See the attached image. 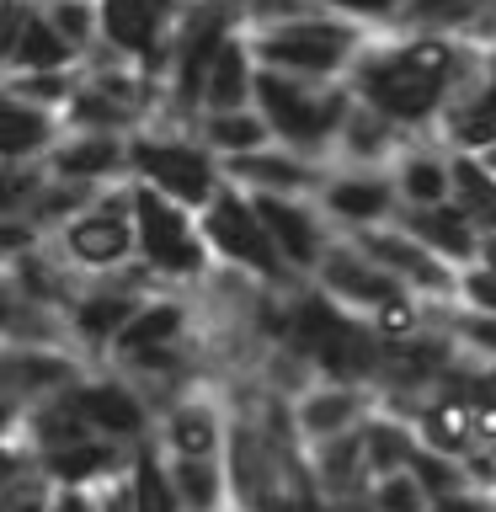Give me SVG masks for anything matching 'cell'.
<instances>
[{
    "label": "cell",
    "mask_w": 496,
    "mask_h": 512,
    "mask_svg": "<svg viewBox=\"0 0 496 512\" xmlns=\"http://www.w3.org/2000/svg\"><path fill=\"white\" fill-rule=\"evenodd\" d=\"M128 160H134V182H150L187 208H203L224 187V160L203 144L198 118H182L171 107L128 139Z\"/></svg>",
    "instance_id": "cell-1"
},
{
    "label": "cell",
    "mask_w": 496,
    "mask_h": 512,
    "mask_svg": "<svg viewBox=\"0 0 496 512\" xmlns=\"http://www.w3.org/2000/svg\"><path fill=\"white\" fill-rule=\"evenodd\" d=\"M54 502H59V486L43 470L16 475V480H6V491H0V512H54Z\"/></svg>",
    "instance_id": "cell-33"
},
{
    "label": "cell",
    "mask_w": 496,
    "mask_h": 512,
    "mask_svg": "<svg viewBox=\"0 0 496 512\" xmlns=\"http://www.w3.org/2000/svg\"><path fill=\"white\" fill-rule=\"evenodd\" d=\"M48 246H54L64 262L80 272V278H112V272H128L139 262L134 176L102 187L75 219H64L59 230L48 235Z\"/></svg>",
    "instance_id": "cell-5"
},
{
    "label": "cell",
    "mask_w": 496,
    "mask_h": 512,
    "mask_svg": "<svg viewBox=\"0 0 496 512\" xmlns=\"http://www.w3.org/2000/svg\"><path fill=\"white\" fill-rule=\"evenodd\" d=\"M198 134H203V144H208V150H214L219 160L251 155V150H262V144L278 139V134H272V123H267V112L256 107V102L198 112Z\"/></svg>",
    "instance_id": "cell-26"
},
{
    "label": "cell",
    "mask_w": 496,
    "mask_h": 512,
    "mask_svg": "<svg viewBox=\"0 0 496 512\" xmlns=\"http://www.w3.org/2000/svg\"><path fill=\"white\" fill-rule=\"evenodd\" d=\"M454 304L470 315H496V267H486V262L459 267V299Z\"/></svg>",
    "instance_id": "cell-34"
},
{
    "label": "cell",
    "mask_w": 496,
    "mask_h": 512,
    "mask_svg": "<svg viewBox=\"0 0 496 512\" xmlns=\"http://www.w3.org/2000/svg\"><path fill=\"white\" fill-rule=\"evenodd\" d=\"M235 6H240V22L256 32V27H272V22H288V16L315 11V0H235Z\"/></svg>",
    "instance_id": "cell-35"
},
{
    "label": "cell",
    "mask_w": 496,
    "mask_h": 512,
    "mask_svg": "<svg viewBox=\"0 0 496 512\" xmlns=\"http://www.w3.org/2000/svg\"><path fill=\"white\" fill-rule=\"evenodd\" d=\"M198 214H203L208 246H214V262L240 267V272H251V278H262V283H272V288H299V283H310V278H299V272L288 267V256L278 251V240H272L262 208H256V198H251L240 182H230V176H224V187L198 208Z\"/></svg>",
    "instance_id": "cell-6"
},
{
    "label": "cell",
    "mask_w": 496,
    "mask_h": 512,
    "mask_svg": "<svg viewBox=\"0 0 496 512\" xmlns=\"http://www.w3.org/2000/svg\"><path fill=\"white\" fill-rule=\"evenodd\" d=\"M134 496H139V512H187L182 496H176L166 448H160L155 438H144L134 448Z\"/></svg>",
    "instance_id": "cell-29"
},
{
    "label": "cell",
    "mask_w": 496,
    "mask_h": 512,
    "mask_svg": "<svg viewBox=\"0 0 496 512\" xmlns=\"http://www.w3.org/2000/svg\"><path fill=\"white\" fill-rule=\"evenodd\" d=\"M310 283H320L336 304H347L352 315H368V320H374L390 299L411 294V288L400 283L395 272L384 267L358 235H336V240H331V251L320 256V267H315V278H310Z\"/></svg>",
    "instance_id": "cell-8"
},
{
    "label": "cell",
    "mask_w": 496,
    "mask_h": 512,
    "mask_svg": "<svg viewBox=\"0 0 496 512\" xmlns=\"http://www.w3.org/2000/svg\"><path fill=\"white\" fill-rule=\"evenodd\" d=\"M326 171H331V160H315V155H304L283 139H272L251 155L224 160V176H230V182H240L246 192H283V198H315L320 182H326Z\"/></svg>",
    "instance_id": "cell-15"
},
{
    "label": "cell",
    "mask_w": 496,
    "mask_h": 512,
    "mask_svg": "<svg viewBox=\"0 0 496 512\" xmlns=\"http://www.w3.org/2000/svg\"><path fill=\"white\" fill-rule=\"evenodd\" d=\"M347 86L358 91L363 102H374L379 112H390V118L400 128H411V134H438V123L448 112V96H454V86H443V80H427V75L406 70V64L390 54L384 32H374L368 48L352 59Z\"/></svg>",
    "instance_id": "cell-7"
},
{
    "label": "cell",
    "mask_w": 496,
    "mask_h": 512,
    "mask_svg": "<svg viewBox=\"0 0 496 512\" xmlns=\"http://www.w3.org/2000/svg\"><path fill=\"white\" fill-rule=\"evenodd\" d=\"M251 32V27H246ZM374 27L352 22V16H336L326 6L288 16V22L256 27L251 48L267 70H288V75H310V80H347L352 59L368 48Z\"/></svg>",
    "instance_id": "cell-2"
},
{
    "label": "cell",
    "mask_w": 496,
    "mask_h": 512,
    "mask_svg": "<svg viewBox=\"0 0 496 512\" xmlns=\"http://www.w3.org/2000/svg\"><path fill=\"white\" fill-rule=\"evenodd\" d=\"M134 224H139V267H150L160 288H198L214 272V246L203 235V214L166 198L150 182H134Z\"/></svg>",
    "instance_id": "cell-4"
},
{
    "label": "cell",
    "mask_w": 496,
    "mask_h": 512,
    "mask_svg": "<svg viewBox=\"0 0 496 512\" xmlns=\"http://www.w3.org/2000/svg\"><path fill=\"white\" fill-rule=\"evenodd\" d=\"M336 16H352V22L374 27V32H390V27H406L411 16V0H315Z\"/></svg>",
    "instance_id": "cell-32"
},
{
    "label": "cell",
    "mask_w": 496,
    "mask_h": 512,
    "mask_svg": "<svg viewBox=\"0 0 496 512\" xmlns=\"http://www.w3.org/2000/svg\"><path fill=\"white\" fill-rule=\"evenodd\" d=\"M480 262L496 267V230H486V240H480Z\"/></svg>",
    "instance_id": "cell-38"
},
{
    "label": "cell",
    "mask_w": 496,
    "mask_h": 512,
    "mask_svg": "<svg viewBox=\"0 0 496 512\" xmlns=\"http://www.w3.org/2000/svg\"><path fill=\"white\" fill-rule=\"evenodd\" d=\"M134 464V448L118 443V438H80L70 448H48V454H38V470L54 480V486H70V491H91L102 486L107 475H118Z\"/></svg>",
    "instance_id": "cell-22"
},
{
    "label": "cell",
    "mask_w": 496,
    "mask_h": 512,
    "mask_svg": "<svg viewBox=\"0 0 496 512\" xmlns=\"http://www.w3.org/2000/svg\"><path fill=\"white\" fill-rule=\"evenodd\" d=\"M251 198H256V208H262L278 251L288 256V267H294L299 278H315L320 256L331 251L336 235H342L331 224V214L320 208V198H283V192H251Z\"/></svg>",
    "instance_id": "cell-14"
},
{
    "label": "cell",
    "mask_w": 496,
    "mask_h": 512,
    "mask_svg": "<svg viewBox=\"0 0 496 512\" xmlns=\"http://www.w3.org/2000/svg\"><path fill=\"white\" fill-rule=\"evenodd\" d=\"M400 224H406L411 235H422L427 246L438 251V256H448L454 267L480 262V240H486V230H480V219L459 198L422 203V208H400Z\"/></svg>",
    "instance_id": "cell-20"
},
{
    "label": "cell",
    "mask_w": 496,
    "mask_h": 512,
    "mask_svg": "<svg viewBox=\"0 0 496 512\" xmlns=\"http://www.w3.org/2000/svg\"><path fill=\"white\" fill-rule=\"evenodd\" d=\"M64 112L22 102V96H6V123H0V160L6 166H22V160H48V150L64 139Z\"/></svg>",
    "instance_id": "cell-24"
},
{
    "label": "cell",
    "mask_w": 496,
    "mask_h": 512,
    "mask_svg": "<svg viewBox=\"0 0 496 512\" xmlns=\"http://www.w3.org/2000/svg\"><path fill=\"white\" fill-rule=\"evenodd\" d=\"M304 459H310V475H315L320 496H326V507L352 502V496H368V486H374V464H368L363 427L336 432V438H320V443H304Z\"/></svg>",
    "instance_id": "cell-19"
},
{
    "label": "cell",
    "mask_w": 496,
    "mask_h": 512,
    "mask_svg": "<svg viewBox=\"0 0 496 512\" xmlns=\"http://www.w3.org/2000/svg\"><path fill=\"white\" fill-rule=\"evenodd\" d=\"M379 411V390L374 384H347V379H315L310 390L294 395V422L304 443L336 438V432L363 427Z\"/></svg>",
    "instance_id": "cell-16"
},
{
    "label": "cell",
    "mask_w": 496,
    "mask_h": 512,
    "mask_svg": "<svg viewBox=\"0 0 496 512\" xmlns=\"http://www.w3.org/2000/svg\"><path fill=\"white\" fill-rule=\"evenodd\" d=\"M38 6L48 11V22H54L80 54H91V48L102 43V0H38Z\"/></svg>",
    "instance_id": "cell-30"
},
{
    "label": "cell",
    "mask_w": 496,
    "mask_h": 512,
    "mask_svg": "<svg viewBox=\"0 0 496 512\" xmlns=\"http://www.w3.org/2000/svg\"><path fill=\"white\" fill-rule=\"evenodd\" d=\"M128 139H134V134H107V128H64V139L48 150V171L70 176V182H86V187L128 182V176H134Z\"/></svg>",
    "instance_id": "cell-17"
},
{
    "label": "cell",
    "mask_w": 496,
    "mask_h": 512,
    "mask_svg": "<svg viewBox=\"0 0 496 512\" xmlns=\"http://www.w3.org/2000/svg\"><path fill=\"white\" fill-rule=\"evenodd\" d=\"M256 75H262V59H256V48H251V32H246V27H235L230 38L219 43L214 64H208V80H203V112L256 102Z\"/></svg>",
    "instance_id": "cell-23"
},
{
    "label": "cell",
    "mask_w": 496,
    "mask_h": 512,
    "mask_svg": "<svg viewBox=\"0 0 496 512\" xmlns=\"http://www.w3.org/2000/svg\"><path fill=\"white\" fill-rule=\"evenodd\" d=\"M230 432H235V406L230 395L219 390V379H203L192 384L187 395H176L166 411L155 416V443L166 454H224L230 448Z\"/></svg>",
    "instance_id": "cell-10"
},
{
    "label": "cell",
    "mask_w": 496,
    "mask_h": 512,
    "mask_svg": "<svg viewBox=\"0 0 496 512\" xmlns=\"http://www.w3.org/2000/svg\"><path fill=\"white\" fill-rule=\"evenodd\" d=\"M80 80H86V64H64V70H6L0 91H6V96H22V102H38V107L64 112V107L75 102Z\"/></svg>",
    "instance_id": "cell-28"
},
{
    "label": "cell",
    "mask_w": 496,
    "mask_h": 512,
    "mask_svg": "<svg viewBox=\"0 0 496 512\" xmlns=\"http://www.w3.org/2000/svg\"><path fill=\"white\" fill-rule=\"evenodd\" d=\"M411 139V128H400L390 112H379L374 102H352L347 118H342V134H336V166H390L400 155V144Z\"/></svg>",
    "instance_id": "cell-21"
},
{
    "label": "cell",
    "mask_w": 496,
    "mask_h": 512,
    "mask_svg": "<svg viewBox=\"0 0 496 512\" xmlns=\"http://www.w3.org/2000/svg\"><path fill=\"white\" fill-rule=\"evenodd\" d=\"M368 502L384 507V512H432V491L422 486L416 470H390L368 486Z\"/></svg>",
    "instance_id": "cell-31"
},
{
    "label": "cell",
    "mask_w": 496,
    "mask_h": 512,
    "mask_svg": "<svg viewBox=\"0 0 496 512\" xmlns=\"http://www.w3.org/2000/svg\"><path fill=\"white\" fill-rule=\"evenodd\" d=\"M326 512H384V507H374L368 496H352V502H331Z\"/></svg>",
    "instance_id": "cell-37"
},
{
    "label": "cell",
    "mask_w": 496,
    "mask_h": 512,
    "mask_svg": "<svg viewBox=\"0 0 496 512\" xmlns=\"http://www.w3.org/2000/svg\"><path fill=\"white\" fill-rule=\"evenodd\" d=\"M0 64H6V70H64V64H86V54H80V48L64 38L54 22H48L43 6H32L22 38L0 54Z\"/></svg>",
    "instance_id": "cell-27"
},
{
    "label": "cell",
    "mask_w": 496,
    "mask_h": 512,
    "mask_svg": "<svg viewBox=\"0 0 496 512\" xmlns=\"http://www.w3.org/2000/svg\"><path fill=\"white\" fill-rule=\"evenodd\" d=\"M96 358H86L70 342H6V368H0V390H6V422H16L27 406H38L43 395H59L86 374Z\"/></svg>",
    "instance_id": "cell-11"
},
{
    "label": "cell",
    "mask_w": 496,
    "mask_h": 512,
    "mask_svg": "<svg viewBox=\"0 0 496 512\" xmlns=\"http://www.w3.org/2000/svg\"><path fill=\"white\" fill-rule=\"evenodd\" d=\"M432 512H496V491L486 486H459V491H448L432 502Z\"/></svg>",
    "instance_id": "cell-36"
},
{
    "label": "cell",
    "mask_w": 496,
    "mask_h": 512,
    "mask_svg": "<svg viewBox=\"0 0 496 512\" xmlns=\"http://www.w3.org/2000/svg\"><path fill=\"white\" fill-rule=\"evenodd\" d=\"M358 240L395 272L400 283L411 288L416 299H427V304H454V299H459V267L448 262V256L432 251L422 235H411L400 219L374 224V230H363Z\"/></svg>",
    "instance_id": "cell-13"
},
{
    "label": "cell",
    "mask_w": 496,
    "mask_h": 512,
    "mask_svg": "<svg viewBox=\"0 0 496 512\" xmlns=\"http://www.w3.org/2000/svg\"><path fill=\"white\" fill-rule=\"evenodd\" d=\"M390 176H395V192L406 208L448 203L454 198V150L438 134H411L400 144V155L390 160Z\"/></svg>",
    "instance_id": "cell-18"
},
{
    "label": "cell",
    "mask_w": 496,
    "mask_h": 512,
    "mask_svg": "<svg viewBox=\"0 0 496 512\" xmlns=\"http://www.w3.org/2000/svg\"><path fill=\"white\" fill-rule=\"evenodd\" d=\"M352 102H358V91L347 80H310V75L267 70V64L256 75V107L267 112L272 134L315 160L336 155V134H342V118Z\"/></svg>",
    "instance_id": "cell-3"
},
{
    "label": "cell",
    "mask_w": 496,
    "mask_h": 512,
    "mask_svg": "<svg viewBox=\"0 0 496 512\" xmlns=\"http://www.w3.org/2000/svg\"><path fill=\"white\" fill-rule=\"evenodd\" d=\"M320 208L331 214V224L342 235H363V230H374V224H390L400 219V192H395V176L390 166H336L331 160V171H326V182H320Z\"/></svg>",
    "instance_id": "cell-12"
},
{
    "label": "cell",
    "mask_w": 496,
    "mask_h": 512,
    "mask_svg": "<svg viewBox=\"0 0 496 512\" xmlns=\"http://www.w3.org/2000/svg\"><path fill=\"white\" fill-rule=\"evenodd\" d=\"M75 400L86 406L91 427L102 432V438H118L128 448H139L144 438H155V406H150V395H144L118 363H107V358L91 363L86 374L75 379Z\"/></svg>",
    "instance_id": "cell-9"
},
{
    "label": "cell",
    "mask_w": 496,
    "mask_h": 512,
    "mask_svg": "<svg viewBox=\"0 0 496 512\" xmlns=\"http://www.w3.org/2000/svg\"><path fill=\"white\" fill-rule=\"evenodd\" d=\"M166 464H171L176 496H182L187 512H240L224 454H208V459H198V454H166Z\"/></svg>",
    "instance_id": "cell-25"
}]
</instances>
